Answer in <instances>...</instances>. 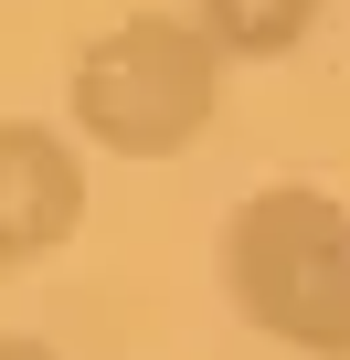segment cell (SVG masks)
Here are the masks:
<instances>
[{
    "label": "cell",
    "mask_w": 350,
    "mask_h": 360,
    "mask_svg": "<svg viewBox=\"0 0 350 360\" xmlns=\"http://www.w3.org/2000/svg\"><path fill=\"white\" fill-rule=\"evenodd\" d=\"M223 297L297 360H350V202L318 180H265L223 212Z\"/></svg>",
    "instance_id": "6da1fadb"
},
{
    "label": "cell",
    "mask_w": 350,
    "mask_h": 360,
    "mask_svg": "<svg viewBox=\"0 0 350 360\" xmlns=\"http://www.w3.org/2000/svg\"><path fill=\"white\" fill-rule=\"evenodd\" d=\"M64 106H75V138L106 159H181L223 117V53L202 43L192 11H127L75 53Z\"/></svg>",
    "instance_id": "7a4b0ae2"
},
{
    "label": "cell",
    "mask_w": 350,
    "mask_h": 360,
    "mask_svg": "<svg viewBox=\"0 0 350 360\" xmlns=\"http://www.w3.org/2000/svg\"><path fill=\"white\" fill-rule=\"evenodd\" d=\"M85 223V148L43 117H0V265H43Z\"/></svg>",
    "instance_id": "3957f363"
},
{
    "label": "cell",
    "mask_w": 350,
    "mask_h": 360,
    "mask_svg": "<svg viewBox=\"0 0 350 360\" xmlns=\"http://www.w3.org/2000/svg\"><path fill=\"white\" fill-rule=\"evenodd\" d=\"M318 11H329V0H192V22H202V43H213L223 64H276V53H297V43L318 32Z\"/></svg>",
    "instance_id": "277c9868"
},
{
    "label": "cell",
    "mask_w": 350,
    "mask_h": 360,
    "mask_svg": "<svg viewBox=\"0 0 350 360\" xmlns=\"http://www.w3.org/2000/svg\"><path fill=\"white\" fill-rule=\"evenodd\" d=\"M0 360H64L54 339H22V328H0Z\"/></svg>",
    "instance_id": "5b68a950"
}]
</instances>
